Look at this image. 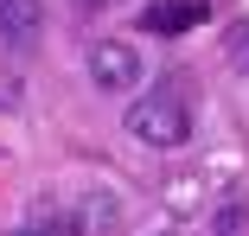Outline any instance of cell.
Wrapping results in <instances>:
<instances>
[{"label":"cell","instance_id":"1","mask_svg":"<svg viewBox=\"0 0 249 236\" xmlns=\"http://www.w3.org/2000/svg\"><path fill=\"white\" fill-rule=\"evenodd\" d=\"M128 134L141 140V147H179V140L192 134V115L179 96H141L128 109Z\"/></svg>","mask_w":249,"mask_h":236},{"label":"cell","instance_id":"2","mask_svg":"<svg viewBox=\"0 0 249 236\" xmlns=\"http://www.w3.org/2000/svg\"><path fill=\"white\" fill-rule=\"evenodd\" d=\"M89 83L109 89V96L134 89V83H141V51H134L128 38H96V45H89Z\"/></svg>","mask_w":249,"mask_h":236},{"label":"cell","instance_id":"3","mask_svg":"<svg viewBox=\"0 0 249 236\" xmlns=\"http://www.w3.org/2000/svg\"><path fill=\"white\" fill-rule=\"evenodd\" d=\"M45 13H38V0H0V38L13 45V51H26V45L38 38Z\"/></svg>","mask_w":249,"mask_h":236},{"label":"cell","instance_id":"4","mask_svg":"<svg viewBox=\"0 0 249 236\" xmlns=\"http://www.w3.org/2000/svg\"><path fill=\"white\" fill-rule=\"evenodd\" d=\"M205 13H211L205 0H160V7L141 13V26H147V32H192Z\"/></svg>","mask_w":249,"mask_h":236},{"label":"cell","instance_id":"5","mask_svg":"<svg viewBox=\"0 0 249 236\" xmlns=\"http://www.w3.org/2000/svg\"><path fill=\"white\" fill-rule=\"evenodd\" d=\"M26 230H32V236H77V217H71L58 198H38V204L26 211Z\"/></svg>","mask_w":249,"mask_h":236},{"label":"cell","instance_id":"6","mask_svg":"<svg viewBox=\"0 0 249 236\" xmlns=\"http://www.w3.org/2000/svg\"><path fill=\"white\" fill-rule=\"evenodd\" d=\"M83 230H115V198L109 192H89V204L77 211V236Z\"/></svg>","mask_w":249,"mask_h":236},{"label":"cell","instance_id":"7","mask_svg":"<svg viewBox=\"0 0 249 236\" xmlns=\"http://www.w3.org/2000/svg\"><path fill=\"white\" fill-rule=\"evenodd\" d=\"M224 58H230V70H249V19H236L224 32Z\"/></svg>","mask_w":249,"mask_h":236},{"label":"cell","instance_id":"8","mask_svg":"<svg viewBox=\"0 0 249 236\" xmlns=\"http://www.w3.org/2000/svg\"><path fill=\"white\" fill-rule=\"evenodd\" d=\"M217 236H249V211H243V198H230V204L217 211Z\"/></svg>","mask_w":249,"mask_h":236},{"label":"cell","instance_id":"9","mask_svg":"<svg viewBox=\"0 0 249 236\" xmlns=\"http://www.w3.org/2000/svg\"><path fill=\"white\" fill-rule=\"evenodd\" d=\"M19 102H26V89H19V77H7V70H0V109H7V115H13Z\"/></svg>","mask_w":249,"mask_h":236},{"label":"cell","instance_id":"10","mask_svg":"<svg viewBox=\"0 0 249 236\" xmlns=\"http://www.w3.org/2000/svg\"><path fill=\"white\" fill-rule=\"evenodd\" d=\"M83 7H96V13H103V7H122V0H83Z\"/></svg>","mask_w":249,"mask_h":236},{"label":"cell","instance_id":"11","mask_svg":"<svg viewBox=\"0 0 249 236\" xmlns=\"http://www.w3.org/2000/svg\"><path fill=\"white\" fill-rule=\"evenodd\" d=\"M13 236H32V230H13Z\"/></svg>","mask_w":249,"mask_h":236}]
</instances>
